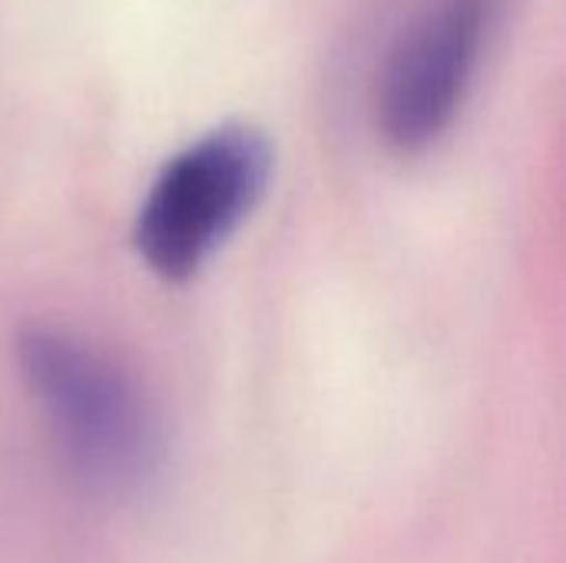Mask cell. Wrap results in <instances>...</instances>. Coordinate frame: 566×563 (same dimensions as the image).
I'll return each instance as SVG.
<instances>
[{"instance_id":"1","label":"cell","mask_w":566,"mask_h":563,"mask_svg":"<svg viewBox=\"0 0 566 563\" xmlns=\"http://www.w3.org/2000/svg\"><path fill=\"white\" fill-rule=\"evenodd\" d=\"M17 368L66 471L99 494H136L163 465V421L139 378L96 338L30 322Z\"/></svg>"},{"instance_id":"2","label":"cell","mask_w":566,"mask_h":563,"mask_svg":"<svg viewBox=\"0 0 566 563\" xmlns=\"http://www.w3.org/2000/svg\"><path fill=\"white\" fill-rule=\"evenodd\" d=\"M272 143L249 123H222L176 149L133 219V249L163 282L196 279L259 209L272 183Z\"/></svg>"},{"instance_id":"3","label":"cell","mask_w":566,"mask_h":563,"mask_svg":"<svg viewBox=\"0 0 566 563\" xmlns=\"http://www.w3.org/2000/svg\"><path fill=\"white\" fill-rule=\"evenodd\" d=\"M504 0H431L391 43L375 83V129L398 156L434 149L461 119Z\"/></svg>"}]
</instances>
